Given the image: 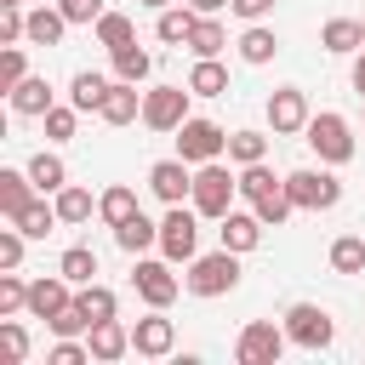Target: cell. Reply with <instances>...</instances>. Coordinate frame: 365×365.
I'll list each match as a JSON object with an SVG mask.
<instances>
[{"instance_id": "obj_1", "label": "cell", "mask_w": 365, "mask_h": 365, "mask_svg": "<svg viewBox=\"0 0 365 365\" xmlns=\"http://www.w3.org/2000/svg\"><path fill=\"white\" fill-rule=\"evenodd\" d=\"M234 194H240V177H234L222 160H205V165L194 171V194H188V200H194L200 217H217V222H222V217L234 211Z\"/></svg>"}, {"instance_id": "obj_2", "label": "cell", "mask_w": 365, "mask_h": 365, "mask_svg": "<svg viewBox=\"0 0 365 365\" xmlns=\"http://www.w3.org/2000/svg\"><path fill=\"white\" fill-rule=\"evenodd\" d=\"M182 285L194 291V297H228L234 285H240V251H205V257H194L188 262V274H182Z\"/></svg>"}, {"instance_id": "obj_3", "label": "cell", "mask_w": 365, "mask_h": 365, "mask_svg": "<svg viewBox=\"0 0 365 365\" xmlns=\"http://www.w3.org/2000/svg\"><path fill=\"white\" fill-rule=\"evenodd\" d=\"M308 148L319 154V165H348L354 160V125L336 108H319V114H308Z\"/></svg>"}, {"instance_id": "obj_4", "label": "cell", "mask_w": 365, "mask_h": 365, "mask_svg": "<svg viewBox=\"0 0 365 365\" xmlns=\"http://www.w3.org/2000/svg\"><path fill=\"white\" fill-rule=\"evenodd\" d=\"M285 194H291L297 211H331V205H342V182H336V171H314V165L291 171V177H285Z\"/></svg>"}, {"instance_id": "obj_5", "label": "cell", "mask_w": 365, "mask_h": 365, "mask_svg": "<svg viewBox=\"0 0 365 365\" xmlns=\"http://www.w3.org/2000/svg\"><path fill=\"white\" fill-rule=\"evenodd\" d=\"M177 154H182L188 165L222 160V154H228V131H222L217 120H200V114H188V120L177 125Z\"/></svg>"}, {"instance_id": "obj_6", "label": "cell", "mask_w": 365, "mask_h": 365, "mask_svg": "<svg viewBox=\"0 0 365 365\" xmlns=\"http://www.w3.org/2000/svg\"><path fill=\"white\" fill-rule=\"evenodd\" d=\"M160 251L171 262H194L200 257V211L194 205H171L160 217Z\"/></svg>"}, {"instance_id": "obj_7", "label": "cell", "mask_w": 365, "mask_h": 365, "mask_svg": "<svg viewBox=\"0 0 365 365\" xmlns=\"http://www.w3.org/2000/svg\"><path fill=\"white\" fill-rule=\"evenodd\" d=\"M285 336H291L297 348L319 354V348L336 342V325H331V314H325L319 302H291V308H285Z\"/></svg>"}, {"instance_id": "obj_8", "label": "cell", "mask_w": 365, "mask_h": 365, "mask_svg": "<svg viewBox=\"0 0 365 365\" xmlns=\"http://www.w3.org/2000/svg\"><path fill=\"white\" fill-rule=\"evenodd\" d=\"M188 80L182 86H148L143 91V125L148 131H177L182 120H188Z\"/></svg>"}, {"instance_id": "obj_9", "label": "cell", "mask_w": 365, "mask_h": 365, "mask_svg": "<svg viewBox=\"0 0 365 365\" xmlns=\"http://www.w3.org/2000/svg\"><path fill=\"white\" fill-rule=\"evenodd\" d=\"M285 325H274V319H251L245 331H240V342H234V359L240 365H279V354H285Z\"/></svg>"}, {"instance_id": "obj_10", "label": "cell", "mask_w": 365, "mask_h": 365, "mask_svg": "<svg viewBox=\"0 0 365 365\" xmlns=\"http://www.w3.org/2000/svg\"><path fill=\"white\" fill-rule=\"evenodd\" d=\"M131 285H137V297L148 302V308H171L177 302V274H171V257L160 262V257H137V274H131Z\"/></svg>"}, {"instance_id": "obj_11", "label": "cell", "mask_w": 365, "mask_h": 365, "mask_svg": "<svg viewBox=\"0 0 365 365\" xmlns=\"http://www.w3.org/2000/svg\"><path fill=\"white\" fill-rule=\"evenodd\" d=\"M268 125H274V137L308 131V97H302V86H279V91L268 97Z\"/></svg>"}, {"instance_id": "obj_12", "label": "cell", "mask_w": 365, "mask_h": 365, "mask_svg": "<svg viewBox=\"0 0 365 365\" xmlns=\"http://www.w3.org/2000/svg\"><path fill=\"white\" fill-rule=\"evenodd\" d=\"M171 348H177V325L165 319V308H154L148 319L131 325V354H143V359H165Z\"/></svg>"}, {"instance_id": "obj_13", "label": "cell", "mask_w": 365, "mask_h": 365, "mask_svg": "<svg viewBox=\"0 0 365 365\" xmlns=\"http://www.w3.org/2000/svg\"><path fill=\"white\" fill-rule=\"evenodd\" d=\"M148 188L165 200V205H182L188 194H194V171H188V160L177 154V160H154L148 165Z\"/></svg>"}, {"instance_id": "obj_14", "label": "cell", "mask_w": 365, "mask_h": 365, "mask_svg": "<svg viewBox=\"0 0 365 365\" xmlns=\"http://www.w3.org/2000/svg\"><path fill=\"white\" fill-rule=\"evenodd\" d=\"M86 342H91V359H97V365H114V359L131 354V325H120V319H97V325L86 331Z\"/></svg>"}, {"instance_id": "obj_15", "label": "cell", "mask_w": 365, "mask_h": 365, "mask_svg": "<svg viewBox=\"0 0 365 365\" xmlns=\"http://www.w3.org/2000/svg\"><path fill=\"white\" fill-rule=\"evenodd\" d=\"M262 228H268V222H262L257 211H228L217 234H222V245H228V251H240V257H245V251H257V245H262Z\"/></svg>"}, {"instance_id": "obj_16", "label": "cell", "mask_w": 365, "mask_h": 365, "mask_svg": "<svg viewBox=\"0 0 365 365\" xmlns=\"http://www.w3.org/2000/svg\"><path fill=\"white\" fill-rule=\"evenodd\" d=\"M131 120H143V91L131 80H114L103 97V125H131Z\"/></svg>"}, {"instance_id": "obj_17", "label": "cell", "mask_w": 365, "mask_h": 365, "mask_svg": "<svg viewBox=\"0 0 365 365\" xmlns=\"http://www.w3.org/2000/svg\"><path fill=\"white\" fill-rule=\"evenodd\" d=\"M68 302H74V297H68V279H63V274H51V279H34V285H29V314H34V319H57Z\"/></svg>"}, {"instance_id": "obj_18", "label": "cell", "mask_w": 365, "mask_h": 365, "mask_svg": "<svg viewBox=\"0 0 365 365\" xmlns=\"http://www.w3.org/2000/svg\"><path fill=\"white\" fill-rule=\"evenodd\" d=\"M108 74H91V68H80L74 80H68V103L80 108V114H103V97H108Z\"/></svg>"}, {"instance_id": "obj_19", "label": "cell", "mask_w": 365, "mask_h": 365, "mask_svg": "<svg viewBox=\"0 0 365 365\" xmlns=\"http://www.w3.org/2000/svg\"><path fill=\"white\" fill-rule=\"evenodd\" d=\"M6 97H11V114H23V120H46V108H51V86L40 74H29L23 86H11Z\"/></svg>"}, {"instance_id": "obj_20", "label": "cell", "mask_w": 365, "mask_h": 365, "mask_svg": "<svg viewBox=\"0 0 365 365\" xmlns=\"http://www.w3.org/2000/svg\"><path fill=\"white\" fill-rule=\"evenodd\" d=\"M68 29H74V23L63 17V6H34V11H29V40H34V46H57Z\"/></svg>"}, {"instance_id": "obj_21", "label": "cell", "mask_w": 365, "mask_h": 365, "mask_svg": "<svg viewBox=\"0 0 365 365\" xmlns=\"http://www.w3.org/2000/svg\"><path fill=\"white\" fill-rule=\"evenodd\" d=\"M194 23H200V11H194V6H165V11L154 17V34H160L165 46H188Z\"/></svg>"}, {"instance_id": "obj_22", "label": "cell", "mask_w": 365, "mask_h": 365, "mask_svg": "<svg viewBox=\"0 0 365 365\" xmlns=\"http://www.w3.org/2000/svg\"><path fill=\"white\" fill-rule=\"evenodd\" d=\"M114 245H120V251H131V257H143L148 245H160V222H148V217L137 211V217H125V222L114 228Z\"/></svg>"}, {"instance_id": "obj_23", "label": "cell", "mask_w": 365, "mask_h": 365, "mask_svg": "<svg viewBox=\"0 0 365 365\" xmlns=\"http://www.w3.org/2000/svg\"><path fill=\"white\" fill-rule=\"evenodd\" d=\"M319 46H325V51H359V46H365V23H359V17H331V23L319 29Z\"/></svg>"}, {"instance_id": "obj_24", "label": "cell", "mask_w": 365, "mask_h": 365, "mask_svg": "<svg viewBox=\"0 0 365 365\" xmlns=\"http://www.w3.org/2000/svg\"><path fill=\"white\" fill-rule=\"evenodd\" d=\"M188 91H194V97H222V91H228V68H222L217 57H194V68H188Z\"/></svg>"}, {"instance_id": "obj_25", "label": "cell", "mask_w": 365, "mask_h": 365, "mask_svg": "<svg viewBox=\"0 0 365 365\" xmlns=\"http://www.w3.org/2000/svg\"><path fill=\"white\" fill-rule=\"evenodd\" d=\"M108 57H114V80H131V86H143V80L154 74V57H148L137 40H131V46H120V51H108Z\"/></svg>"}, {"instance_id": "obj_26", "label": "cell", "mask_w": 365, "mask_h": 365, "mask_svg": "<svg viewBox=\"0 0 365 365\" xmlns=\"http://www.w3.org/2000/svg\"><path fill=\"white\" fill-rule=\"evenodd\" d=\"M143 205H137V194L125 188V182H114V188H103V200H97V217L108 222V228H120L125 217H137Z\"/></svg>"}, {"instance_id": "obj_27", "label": "cell", "mask_w": 365, "mask_h": 365, "mask_svg": "<svg viewBox=\"0 0 365 365\" xmlns=\"http://www.w3.org/2000/svg\"><path fill=\"white\" fill-rule=\"evenodd\" d=\"M274 51H279L274 29H268V23H245V34H240V57H245V63H274Z\"/></svg>"}, {"instance_id": "obj_28", "label": "cell", "mask_w": 365, "mask_h": 365, "mask_svg": "<svg viewBox=\"0 0 365 365\" xmlns=\"http://www.w3.org/2000/svg\"><path fill=\"white\" fill-rule=\"evenodd\" d=\"M29 177H34V188H40V194H57V188L68 182V165H63L51 148H40V154L29 160Z\"/></svg>"}, {"instance_id": "obj_29", "label": "cell", "mask_w": 365, "mask_h": 365, "mask_svg": "<svg viewBox=\"0 0 365 365\" xmlns=\"http://www.w3.org/2000/svg\"><path fill=\"white\" fill-rule=\"evenodd\" d=\"M279 188H285V177H274L262 160H257V165H240V194H245L251 205H257V200H268V194H279Z\"/></svg>"}, {"instance_id": "obj_30", "label": "cell", "mask_w": 365, "mask_h": 365, "mask_svg": "<svg viewBox=\"0 0 365 365\" xmlns=\"http://www.w3.org/2000/svg\"><path fill=\"white\" fill-rule=\"evenodd\" d=\"M29 200H34V177H29V171H0V211L17 217Z\"/></svg>"}, {"instance_id": "obj_31", "label": "cell", "mask_w": 365, "mask_h": 365, "mask_svg": "<svg viewBox=\"0 0 365 365\" xmlns=\"http://www.w3.org/2000/svg\"><path fill=\"white\" fill-rule=\"evenodd\" d=\"M11 222H17V228H23L29 240H46V234H51V228H57L63 217H57V205H46V200H29V205H23V211H17Z\"/></svg>"}, {"instance_id": "obj_32", "label": "cell", "mask_w": 365, "mask_h": 365, "mask_svg": "<svg viewBox=\"0 0 365 365\" xmlns=\"http://www.w3.org/2000/svg\"><path fill=\"white\" fill-rule=\"evenodd\" d=\"M57 274H63L68 285H91V274H97V251H91V245H68V251L57 257Z\"/></svg>"}, {"instance_id": "obj_33", "label": "cell", "mask_w": 365, "mask_h": 365, "mask_svg": "<svg viewBox=\"0 0 365 365\" xmlns=\"http://www.w3.org/2000/svg\"><path fill=\"white\" fill-rule=\"evenodd\" d=\"M74 302L86 308V319H91V325H97V319H114V314H120V297H114L108 285H97V279H91V285H80V291H74Z\"/></svg>"}, {"instance_id": "obj_34", "label": "cell", "mask_w": 365, "mask_h": 365, "mask_svg": "<svg viewBox=\"0 0 365 365\" xmlns=\"http://www.w3.org/2000/svg\"><path fill=\"white\" fill-rule=\"evenodd\" d=\"M51 205H57V217H63V222H91V211H97V205H91V194H86L80 182H63Z\"/></svg>"}, {"instance_id": "obj_35", "label": "cell", "mask_w": 365, "mask_h": 365, "mask_svg": "<svg viewBox=\"0 0 365 365\" xmlns=\"http://www.w3.org/2000/svg\"><path fill=\"white\" fill-rule=\"evenodd\" d=\"M131 40H137V29H131L125 11H103V17H97V46L120 51V46H131Z\"/></svg>"}, {"instance_id": "obj_36", "label": "cell", "mask_w": 365, "mask_h": 365, "mask_svg": "<svg viewBox=\"0 0 365 365\" xmlns=\"http://www.w3.org/2000/svg\"><path fill=\"white\" fill-rule=\"evenodd\" d=\"M222 46H228V29H222L217 17H200L194 34H188V51H194V57H217Z\"/></svg>"}, {"instance_id": "obj_37", "label": "cell", "mask_w": 365, "mask_h": 365, "mask_svg": "<svg viewBox=\"0 0 365 365\" xmlns=\"http://www.w3.org/2000/svg\"><path fill=\"white\" fill-rule=\"evenodd\" d=\"M228 160H234V165L268 160V137H262V131H228Z\"/></svg>"}, {"instance_id": "obj_38", "label": "cell", "mask_w": 365, "mask_h": 365, "mask_svg": "<svg viewBox=\"0 0 365 365\" xmlns=\"http://www.w3.org/2000/svg\"><path fill=\"white\" fill-rule=\"evenodd\" d=\"M331 268H336V274H365V240H359V234L331 240Z\"/></svg>"}, {"instance_id": "obj_39", "label": "cell", "mask_w": 365, "mask_h": 365, "mask_svg": "<svg viewBox=\"0 0 365 365\" xmlns=\"http://www.w3.org/2000/svg\"><path fill=\"white\" fill-rule=\"evenodd\" d=\"M23 308H29V285L17 279V268H6L0 274V319L6 314H23Z\"/></svg>"}, {"instance_id": "obj_40", "label": "cell", "mask_w": 365, "mask_h": 365, "mask_svg": "<svg viewBox=\"0 0 365 365\" xmlns=\"http://www.w3.org/2000/svg\"><path fill=\"white\" fill-rule=\"evenodd\" d=\"M23 80H29L23 46H6V51H0V91H11V86H23Z\"/></svg>"}, {"instance_id": "obj_41", "label": "cell", "mask_w": 365, "mask_h": 365, "mask_svg": "<svg viewBox=\"0 0 365 365\" xmlns=\"http://www.w3.org/2000/svg\"><path fill=\"white\" fill-rule=\"evenodd\" d=\"M74 120H80V108H74V103H68V108H57V103H51V108H46V137H51V143H68V137H74Z\"/></svg>"}, {"instance_id": "obj_42", "label": "cell", "mask_w": 365, "mask_h": 365, "mask_svg": "<svg viewBox=\"0 0 365 365\" xmlns=\"http://www.w3.org/2000/svg\"><path fill=\"white\" fill-rule=\"evenodd\" d=\"M46 325H51V336H86V331H91V319H86L80 302H68V308H63L57 319H46Z\"/></svg>"}, {"instance_id": "obj_43", "label": "cell", "mask_w": 365, "mask_h": 365, "mask_svg": "<svg viewBox=\"0 0 365 365\" xmlns=\"http://www.w3.org/2000/svg\"><path fill=\"white\" fill-rule=\"evenodd\" d=\"M17 40H29V11L0 6V46H17Z\"/></svg>"}, {"instance_id": "obj_44", "label": "cell", "mask_w": 365, "mask_h": 365, "mask_svg": "<svg viewBox=\"0 0 365 365\" xmlns=\"http://www.w3.org/2000/svg\"><path fill=\"white\" fill-rule=\"evenodd\" d=\"M251 211H257V217H262V222H268V228H279V222H285V217H291V211H297V205H291V194H285V188H279V194H268V200H257V205H251Z\"/></svg>"}, {"instance_id": "obj_45", "label": "cell", "mask_w": 365, "mask_h": 365, "mask_svg": "<svg viewBox=\"0 0 365 365\" xmlns=\"http://www.w3.org/2000/svg\"><path fill=\"white\" fill-rule=\"evenodd\" d=\"M0 342H6V354H11V359H29V331L17 325V314H6V319H0Z\"/></svg>"}, {"instance_id": "obj_46", "label": "cell", "mask_w": 365, "mask_h": 365, "mask_svg": "<svg viewBox=\"0 0 365 365\" xmlns=\"http://www.w3.org/2000/svg\"><path fill=\"white\" fill-rule=\"evenodd\" d=\"M51 365H91V342L57 336V348H51Z\"/></svg>"}, {"instance_id": "obj_47", "label": "cell", "mask_w": 365, "mask_h": 365, "mask_svg": "<svg viewBox=\"0 0 365 365\" xmlns=\"http://www.w3.org/2000/svg\"><path fill=\"white\" fill-rule=\"evenodd\" d=\"M57 6H63V17H68V23H86V29H97V17L108 11L103 0H57Z\"/></svg>"}, {"instance_id": "obj_48", "label": "cell", "mask_w": 365, "mask_h": 365, "mask_svg": "<svg viewBox=\"0 0 365 365\" xmlns=\"http://www.w3.org/2000/svg\"><path fill=\"white\" fill-rule=\"evenodd\" d=\"M23 240H29V234H23L17 222L0 228V268H17V262H23Z\"/></svg>"}, {"instance_id": "obj_49", "label": "cell", "mask_w": 365, "mask_h": 365, "mask_svg": "<svg viewBox=\"0 0 365 365\" xmlns=\"http://www.w3.org/2000/svg\"><path fill=\"white\" fill-rule=\"evenodd\" d=\"M228 11H234L240 23H262V17L274 11V0H228Z\"/></svg>"}, {"instance_id": "obj_50", "label": "cell", "mask_w": 365, "mask_h": 365, "mask_svg": "<svg viewBox=\"0 0 365 365\" xmlns=\"http://www.w3.org/2000/svg\"><path fill=\"white\" fill-rule=\"evenodd\" d=\"M354 91H359V97H365V46H359V51H354Z\"/></svg>"}, {"instance_id": "obj_51", "label": "cell", "mask_w": 365, "mask_h": 365, "mask_svg": "<svg viewBox=\"0 0 365 365\" xmlns=\"http://www.w3.org/2000/svg\"><path fill=\"white\" fill-rule=\"evenodd\" d=\"M188 6H194V11H200V17H217V11H222V6H228V0H188Z\"/></svg>"}, {"instance_id": "obj_52", "label": "cell", "mask_w": 365, "mask_h": 365, "mask_svg": "<svg viewBox=\"0 0 365 365\" xmlns=\"http://www.w3.org/2000/svg\"><path fill=\"white\" fill-rule=\"evenodd\" d=\"M143 6H148V11H165V6H171V0H143Z\"/></svg>"}, {"instance_id": "obj_53", "label": "cell", "mask_w": 365, "mask_h": 365, "mask_svg": "<svg viewBox=\"0 0 365 365\" xmlns=\"http://www.w3.org/2000/svg\"><path fill=\"white\" fill-rule=\"evenodd\" d=\"M0 6H23V0H0Z\"/></svg>"}, {"instance_id": "obj_54", "label": "cell", "mask_w": 365, "mask_h": 365, "mask_svg": "<svg viewBox=\"0 0 365 365\" xmlns=\"http://www.w3.org/2000/svg\"><path fill=\"white\" fill-rule=\"evenodd\" d=\"M359 23H365V17H359Z\"/></svg>"}]
</instances>
